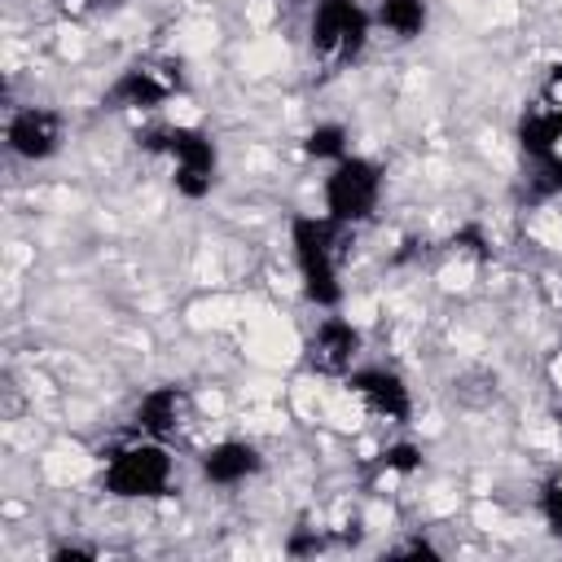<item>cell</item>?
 <instances>
[{
    "label": "cell",
    "instance_id": "obj_7",
    "mask_svg": "<svg viewBox=\"0 0 562 562\" xmlns=\"http://www.w3.org/2000/svg\"><path fill=\"white\" fill-rule=\"evenodd\" d=\"M61 140H66L61 114L48 110V105H22L4 123V145L22 162H48L61 149Z\"/></svg>",
    "mask_w": 562,
    "mask_h": 562
},
{
    "label": "cell",
    "instance_id": "obj_17",
    "mask_svg": "<svg viewBox=\"0 0 562 562\" xmlns=\"http://www.w3.org/2000/svg\"><path fill=\"white\" fill-rule=\"evenodd\" d=\"M544 101H549V105H562V61L549 70V83H544Z\"/></svg>",
    "mask_w": 562,
    "mask_h": 562
},
{
    "label": "cell",
    "instance_id": "obj_15",
    "mask_svg": "<svg viewBox=\"0 0 562 562\" xmlns=\"http://www.w3.org/2000/svg\"><path fill=\"white\" fill-rule=\"evenodd\" d=\"M540 514H544L549 531H562V470L540 487Z\"/></svg>",
    "mask_w": 562,
    "mask_h": 562
},
{
    "label": "cell",
    "instance_id": "obj_1",
    "mask_svg": "<svg viewBox=\"0 0 562 562\" xmlns=\"http://www.w3.org/2000/svg\"><path fill=\"white\" fill-rule=\"evenodd\" d=\"M342 224H334L325 211L321 215H294L290 220V255H294V272H299V290L312 307L334 312L342 303Z\"/></svg>",
    "mask_w": 562,
    "mask_h": 562
},
{
    "label": "cell",
    "instance_id": "obj_3",
    "mask_svg": "<svg viewBox=\"0 0 562 562\" xmlns=\"http://www.w3.org/2000/svg\"><path fill=\"white\" fill-rule=\"evenodd\" d=\"M382 193H386V171L364 154H347L329 162V176L321 184L325 215L342 228H360L364 220H373L382 206Z\"/></svg>",
    "mask_w": 562,
    "mask_h": 562
},
{
    "label": "cell",
    "instance_id": "obj_11",
    "mask_svg": "<svg viewBox=\"0 0 562 562\" xmlns=\"http://www.w3.org/2000/svg\"><path fill=\"white\" fill-rule=\"evenodd\" d=\"M198 465H202V479L206 483H215V487H241V483H250L263 470V452L250 439H215L202 452Z\"/></svg>",
    "mask_w": 562,
    "mask_h": 562
},
{
    "label": "cell",
    "instance_id": "obj_6",
    "mask_svg": "<svg viewBox=\"0 0 562 562\" xmlns=\"http://www.w3.org/2000/svg\"><path fill=\"white\" fill-rule=\"evenodd\" d=\"M518 149L549 189H562V105H531L518 123Z\"/></svg>",
    "mask_w": 562,
    "mask_h": 562
},
{
    "label": "cell",
    "instance_id": "obj_16",
    "mask_svg": "<svg viewBox=\"0 0 562 562\" xmlns=\"http://www.w3.org/2000/svg\"><path fill=\"white\" fill-rule=\"evenodd\" d=\"M382 465L395 470V474H413V470L422 465V448H413V443H395V448L382 452Z\"/></svg>",
    "mask_w": 562,
    "mask_h": 562
},
{
    "label": "cell",
    "instance_id": "obj_2",
    "mask_svg": "<svg viewBox=\"0 0 562 562\" xmlns=\"http://www.w3.org/2000/svg\"><path fill=\"white\" fill-rule=\"evenodd\" d=\"M101 483L114 501H158L176 483V457H171L167 439L136 435L105 457Z\"/></svg>",
    "mask_w": 562,
    "mask_h": 562
},
{
    "label": "cell",
    "instance_id": "obj_9",
    "mask_svg": "<svg viewBox=\"0 0 562 562\" xmlns=\"http://www.w3.org/2000/svg\"><path fill=\"white\" fill-rule=\"evenodd\" d=\"M347 386H351V395L373 413V417H382V422H391V426H404L408 417H413V391H408V382L395 373V369H351L347 373Z\"/></svg>",
    "mask_w": 562,
    "mask_h": 562
},
{
    "label": "cell",
    "instance_id": "obj_4",
    "mask_svg": "<svg viewBox=\"0 0 562 562\" xmlns=\"http://www.w3.org/2000/svg\"><path fill=\"white\" fill-rule=\"evenodd\" d=\"M373 35V13L360 0H312L307 13V48L325 66H347L364 53Z\"/></svg>",
    "mask_w": 562,
    "mask_h": 562
},
{
    "label": "cell",
    "instance_id": "obj_13",
    "mask_svg": "<svg viewBox=\"0 0 562 562\" xmlns=\"http://www.w3.org/2000/svg\"><path fill=\"white\" fill-rule=\"evenodd\" d=\"M373 26L400 44L422 40L430 26V4L426 0H378L373 4Z\"/></svg>",
    "mask_w": 562,
    "mask_h": 562
},
{
    "label": "cell",
    "instance_id": "obj_12",
    "mask_svg": "<svg viewBox=\"0 0 562 562\" xmlns=\"http://www.w3.org/2000/svg\"><path fill=\"white\" fill-rule=\"evenodd\" d=\"M189 417V400L180 386H149L136 408H132V426L136 435H149V439H171Z\"/></svg>",
    "mask_w": 562,
    "mask_h": 562
},
{
    "label": "cell",
    "instance_id": "obj_10",
    "mask_svg": "<svg viewBox=\"0 0 562 562\" xmlns=\"http://www.w3.org/2000/svg\"><path fill=\"white\" fill-rule=\"evenodd\" d=\"M176 92V75L167 66L154 61H132L114 75V83L105 88V101L114 110H154Z\"/></svg>",
    "mask_w": 562,
    "mask_h": 562
},
{
    "label": "cell",
    "instance_id": "obj_18",
    "mask_svg": "<svg viewBox=\"0 0 562 562\" xmlns=\"http://www.w3.org/2000/svg\"><path fill=\"white\" fill-rule=\"evenodd\" d=\"M294 4H312V0H294Z\"/></svg>",
    "mask_w": 562,
    "mask_h": 562
},
{
    "label": "cell",
    "instance_id": "obj_5",
    "mask_svg": "<svg viewBox=\"0 0 562 562\" xmlns=\"http://www.w3.org/2000/svg\"><path fill=\"white\" fill-rule=\"evenodd\" d=\"M154 149L167 158L171 189L180 198L198 202V198H206L215 189V180H220V149H215V140L202 127H184V123L162 127V132H154Z\"/></svg>",
    "mask_w": 562,
    "mask_h": 562
},
{
    "label": "cell",
    "instance_id": "obj_14",
    "mask_svg": "<svg viewBox=\"0 0 562 562\" xmlns=\"http://www.w3.org/2000/svg\"><path fill=\"white\" fill-rule=\"evenodd\" d=\"M303 149H307L312 158H321V162H338V158L351 154V136H347L342 123H316V127H307Z\"/></svg>",
    "mask_w": 562,
    "mask_h": 562
},
{
    "label": "cell",
    "instance_id": "obj_8",
    "mask_svg": "<svg viewBox=\"0 0 562 562\" xmlns=\"http://www.w3.org/2000/svg\"><path fill=\"white\" fill-rule=\"evenodd\" d=\"M360 347H364V338H360V329L347 321V316H338V312H329V316H321L316 321V329L307 334V364L316 369V373H325V378H347L351 369H356V360H360Z\"/></svg>",
    "mask_w": 562,
    "mask_h": 562
}]
</instances>
